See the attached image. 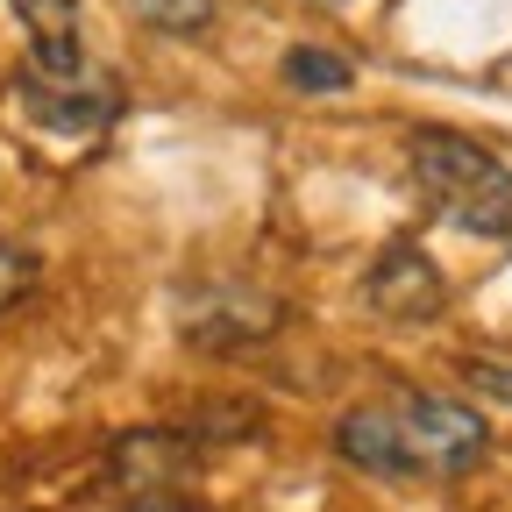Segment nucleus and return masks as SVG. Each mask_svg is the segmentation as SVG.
Returning a JSON list of instances; mask_svg holds the SVG:
<instances>
[{"label":"nucleus","mask_w":512,"mask_h":512,"mask_svg":"<svg viewBox=\"0 0 512 512\" xmlns=\"http://www.w3.org/2000/svg\"><path fill=\"white\" fill-rule=\"evenodd\" d=\"M29 29V72L64 79V72H86V15L79 0H8Z\"/></svg>","instance_id":"6"},{"label":"nucleus","mask_w":512,"mask_h":512,"mask_svg":"<svg viewBox=\"0 0 512 512\" xmlns=\"http://www.w3.org/2000/svg\"><path fill=\"white\" fill-rule=\"evenodd\" d=\"M363 292H370V306H377L384 320H406V328H413V320L427 328V320L448 306L441 271L427 264V249H413V242H392V249H384L377 264H370V278H363Z\"/></svg>","instance_id":"5"},{"label":"nucleus","mask_w":512,"mask_h":512,"mask_svg":"<svg viewBox=\"0 0 512 512\" xmlns=\"http://www.w3.org/2000/svg\"><path fill=\"white\" fill-rule=\"evenodd\" d=\"M463 384H470V392H484V399H505V406H512V363H498V356H470V363H463Z\"/></svg>","instance_id":"8"},{"label":"nucleus","mask_w":512,"mask_h":512,"mask_svg":"<svg viewBox=\"0 0 512 512\" xmlns=\"http://www.w3.org/2000/svg\"><path fill=\"white\" fill-rule=\"evenodd\" d=\"M413 185L427 192V207L463 228V235H512V164L491 157L470 136H448V128H420L413 150Z\"/></svg>","instance_id":"2"},{"label":"nucleus","mask_w":512,"mask_h":512,"mask_svg":"<svg viewBox=\"0 0 512 512\" xmlns=\"http://www.w3.org/2000/svg\"><path fill=\"white\" fill-rule=\"evenodd\" d=\"M15 107L50 128V136H100V128L121 114V86L114 72H64V79H43V72H22L15 79Z\"/></svg>","instance_id":"3"},{"label":"nucleus","mask_w":512,"mask_h":512,"mask_svg":"<svg viewBox=\"0 0 512 512\" xmlns=\"http://www.w3.org/2000/svg\"><path fill=\"white\" fill-rule=\"evenodd\" d=\"M107 470H114V484H121L128 498L150 505L157 491L192 484L200 456H192V434H185V427H128V434H114V448H107Z\"/></svg>","instance_id":"4"},{"label":"nucleus","mask_w":512,"mask_h":512,"mask_svg":"<svg viewBox=\"0 0 512 512\" xmlns=\"http://www.w3.org/2000/svg\"><path fill=\"white\" fill-rule=\"evenodd\" d=\"M285 86H299V93H342V86H356V72H349V57H335V50H285Z\"/></svg>","instance_id":"7"},{"label":"nucleus","mask_w":512,"mask_h":512,"mask_svg":"<svg viewBox=\"0 0 512 512\" xmlns=\"http://www.w3.org/2000/svg\"><path fill=\"white\" fill-rule=\"evenodd\" d=\"M29 278H36V256H29V249H15V242H0V306L22 299V292H29Z\"/></svg>","instance_id":"9"},{"label":"nucleus","mask_w":512,"mask_h":512,"mask_svg":"<svg viewBox=\"0 0 512 512\" xmlns=\"http://www.w3.org/2000/svg\"><path fill=\"white\" fill-rule=\"evenodd\" d=\"M335 448L349 470L384 477V484H448V477L477 470V456L491 448V427L463 399L392 392V399L349 406L335 420Z\"/></svg>","instance_id":"1"}]
</instances>
